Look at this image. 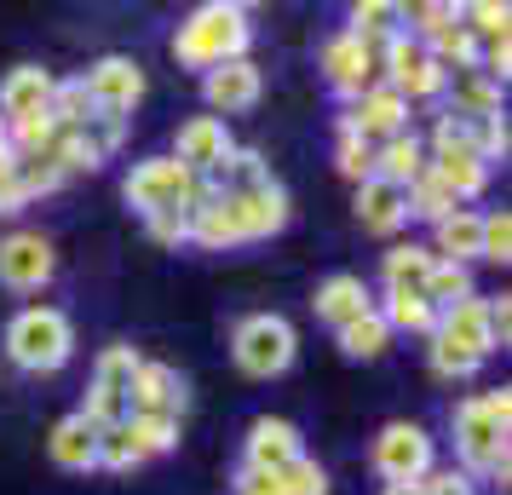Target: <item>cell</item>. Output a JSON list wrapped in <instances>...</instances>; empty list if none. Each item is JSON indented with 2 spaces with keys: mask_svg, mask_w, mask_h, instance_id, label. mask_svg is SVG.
Masks as SVG:
<instances>
[{
  "mask_svg": "<svg viewBox=\"0 0 512 495\" xmlns=\"http://www.w3.org/2000/svg\"><path fill=\"white\" fill-rule=\"evenodd\" d=\"M507 426H512V392H484V398H466L455 409V444H461L466 478H495L507 484Z\"/></svg>",
  "mask_w": 512,
  "mask_h": 495,
  "instance_id": "6da1fadb",
  "label": "cell"
},
{
  "mask_svg": "<svg viewBox=\"0 0 512 495\" xmlns=\"http://www.w3.org/2000/svg\"><path fill=\"white\" fill-rule=\"evenodd\" d=\"M248 12L242 6H225V0H213V6H196L179 35H173V58L185 64V70H219V64H231L248 52Z\"/></svg>",
  "mask_w": 512,
  "mask_h": 495,
  "instance_id": "7a4b0ae2",
  "label": "cell"
},
{
  "mask_svg": "<svg viewBox=\"0 0 512 495\" xmlns=\"http://www.w3.org/2000/svg\"><path fill=\"white\" fill-rule=\"evenodd\" d=\"M6 352H12V363L29 369V375H52V369H64L70 352H75L70 317H64V311H52V306L18 311V317L6 323Z\"/></svg>",
  "mask_w": 512,
  "mask_h": 495,
  "instance_id": "3957f363",
  "label": "cell"
},
{
  "mask_svg": "<svg viewBox=\"0 0 512 495\" xmlns=\"http://www.w3.org/2000/svg\"><path fill=\"white\" fill-rule=\"evenodd\" d=\"M121 196L150 219V213H167V208H190V213H196L213 196V185H208V179H196L190 167H179L173 156H150V162H139L133 173H127Z\"/></svg>",
  "mask_w": 512,
  "mask_h": 495,
  "instance_id": "277c9868",
  "label": "cell"
},
{
  "mask_svg": "<svg viewBox=\"0 0 512 495\" xmlns=\"http://www.w3.org/2000/svg\"><path fill=\"white\" fill-rule=\"evenodd\" d=\"M294 352H300V340H294V323H288V317H271V311L248 317V323L236 329V340H231L236 369H242V375H254V380L282 375V369L294 363Z\"/></svg>",
  "mask_w": 512,
  "mask_h": 495,
  "instance_id": "5b68a950",
  "label": "cell"
},
{
  "mask_svg": "<svg viewBox=\"0 0 512 495\" xmlns=\"http://www.w3.org/2000/svg\"><path fill=\"white\" fill-rule=\"evenodd\" d=\"M144 357L133 346H110V352L98 357L93 369V386H87V403H81V415L93 426H116L127 421V392H133V375H139Z\"/></svg>",
  "mask_w": 512,
  "mask_h": 495,
  "instance_id": "8992f818",
  "label": "cell"
},
{
  "mask_svg": "<svg viewBox=\"0 0 512 495\" xmlns=\"http://www.w3.org/2000/svg\"><path fill=\"white\" fill-rule=\"evenodd\" d=\"M380 64H386V87L403 93V98H438L443 87H449L443 64L420 47V41H409V35H392V41L380 47Z\"/></svg>",
  "mask_w": 512,
  "mask_h": 495,
  "instance_id": "52a82bcc",
  "label": "cell"
},
{
  "mask_svg": "<svg viewBox=\"0 0 512 495\" xmlns=\"http://www.w3.org/2000/svg\"><path fill=\"white\" fill-rule=\"evenodd\" d=\"M374 472L386 484H420L432 472V438L415 421H392L374 438Z\"/></svg>",
  "mask_w": 512,
  "mask_h": 495,
  "instance_id": "ba28073f",
  "label": "cell"
},
{
  "mask_svg": "<svg viewBox=\"0 0 512 495\" xmlns=\"http://www.w3.org/2000/svg\"><path fill=\"white\" fill-rule=\"evenodd\" d=\"M340 127H351L363 144H374V150H380L386 139L409 133V98L392 93V87L380 81V87H369V93L351 98V110H346V121H340Z\"/></svg>",
  "mask_w": 512,
  "mask_h": 495,
  "instance_id": "9c48e42d",
  "label": "cell"
},
{
  "mask_svg": "<svg viewBox=\"0 0 512 495\" xmlns=\"http://www.w3.org/2000/svg\"><path fill=\"white\" fill-rule=\"evenodd\" d=\"M81 87H87L98 116H127V110L144 98V70L133 64V58H98L93 70L81 75Z\"/></svg>",
  "mask_w": 512,
  "mask_h": 495,
  "instance_id": "30bf717a",
  "label": "cell"
},
{
  "mask_svg": "<svg viewBox=\"0 0 512 495\" xmlns=\"http://www.w3.org/2000/svg\"><path fill=\"white\" fill-rule=\"evenodd\" d=\"M323 70H328V87L334 93H369L374 87V70H380V47H363L357 35H334L323 47Z\"/></svg>",
  "mask_w": 512,
  "mask_h": 495,
  "instance_id": "8fae6325",
  "label": "cell"
},
{
  "mask_svg": "<svg viewBox=\"0 0 512 495\" xmlns=\"http://www.w3.org/2000/svg\"><path fill=\"white\" fill-rule=\"evenodd\" d=\"M52 242L41 231H12L0 242V283L6 288H41L52 277Z\"/></svg>",
  "mask_w": 512,
  "mask_h": 495,
  "instance_id": "7c38bea8",
  "label": "cell"
},
{
  "mask_svg": "<svg viewBox=\"0 0 512 495\" xmlns=\"http://www.w3.org/2000/svg\"><path fill=\"white\" fill-rule=\"evenodd\" d=\"M231 150H236V144H231V133H225V121H219V116H190L185 127H179V156H173V162L190 167L196 179H208Z\"/></svg>",
  "mask_w": 512,
  "mask_h": 495,
  "instance_id": "4fadbf2b",
  "label": "cell"
},
{
  "mask_svg": "<svg viewBox=\"0 0 512 495\" xmlns=\"http://www.w3.org/2000/svg\"><path fill=\"white\" fill-rule=\"evenodd\" d=\"M305 449H300V432L288 421H271V415H259L248 426V472H265V478H277L282 467H294Z\"/></svg>",
  "mask_w": 512,
  "mask_h": 495,
  "instance_id": "5bb4252c",
  "label": "cell"
},
{
  "mask_svg": "<svg viewBox=\"0 0 512 495\" xmlns=\"http://www.w3.org/2000/svg\"><path fill=\"white\" fill-rule=\"evenodd\" d=\"M259 64H248V58H231V64H219V70H208V81H202V93H208V104L219 110V116H242V110H254L259 104Z\"/></svg>",
  "mask_w": 512,
  "mask_h": 495,
  "instance_id": "9a60e30c",
  "label": "cell"
},
{
  "mask_svg": "<svg viewBox=\"0 0 512 495\" xmlns=\"http://www.w3.org/2000/svg\"><path fill=\"white\" fill-rule=\"evenodd\" d=\"M179 409H185V380L167 363H139L133 392H127V415H173L179 421Z\"/></svg>",
  "mask_w": 512,
  "mask_h": 495,
  "instance_id": "2e32d148",
  "label": "cell"
},
{
  "mask_svg": "<svg viewBox=\"0 0 512 495\" xmlns=\"http://www.w3.org/2000/svg\"><path fill=\"white\" fill-rule=\"evenodd\" d=\"M52 81L41 64H18V70L0 81V121H29V116H47L52 104Z\"/></svg>",
  "mask_w": 512,
  "mask_h": 495,
  "instance_id": "e0dca14e",
  "label": "cell"
},
{
  "mask_svg": "<svg viewBox=\"0 0 512 495\" xmlns=\"http://www.w3.org/2000/svg\"><path fill=\"white\" fill-rule=\"evenodd\" d=\"M438 340L461 346V352H466V357H478V363H484L489 352H501V346H495V329H489L484 300H461V306L438 311Z\"/></svg>",
  "mask_w": 512,
  "mask_h": 495,
  "instance_id": "ac0fdd59",
  "label": "cell"
},
{
  "mask_svg": "<svg viewBox=\"0 0 512 495\" xmlns=\"http://www.w3.org/2000/svg\"><path fill=\"white\" fill-rule=\"evenodd\" d=\"M426 167L438 173L443 185H449V196L455 202H466V196H478V190L489 185V162L472 150V144H449V150H432L426 156Z\"/></svg>",
  "mask_w": 512,
  "mask_h": 495,
  "instance_id": "d6986e66",
  "label": "cell"
},
{
  "mask_svg": "<svg viewBox=\"0 0 512 495\" xmlns=\"http://www.w3.org/2000/svg\"><path fill=\"white\" fill-rule=\"evenodd\" d=\"M357 219H363V231H374V236H392V231H403L409 225V202H403V190L397 185H386V179H363L357 185Z\"/></svg>",
  "mask_w": 512,
  "mask_h": 495,
  "instance_id": "ffe728a7",
  "label": "cell"
},
{
  "mask_svg": "<svg viewBox=\"0 0 512 495\" xmlns=\"http://www.w3.org/2000/svg\"><path fill=\"white\" fill-rule=\"evenodd\" d=\"M317 317L323 323H334V329H346V323H357L363 311H374V294H369V283L363 277H351V271H340V277H328L323 288H317Z\"/></svg>",
  "mask_w": 512,
  "mask_h": 495,
  "instance_id": "44dd1931",
  "label": "cell"
},
{
  "mask_svg": "<svg viewBox=\"0 0 512 495\" xmlns=\"http://www.w3.org/2000/svg\"><path fill=\"white\" fill-rule=\"evenodd\" d=\"M47 449H52V461H58L64 472H87V467H98V426L75 409V415H64V421L52 426Z\"/></svg>",
  "mask_w": 512,
  "mask_h": 495,
  "instance_id": "7402d4cb",
  "label": "cell"
},
{
  "mask_svg": "<svg viewBox=\"0 0 512 495\" xmlns=\"http://www.w3.org/2000/svg\"><path fill=\"white\" fill-rule=\"evenodd\" d=\"M231 202H236V219H242V236H248V242L288 225V190H282L277 179L259 185V190H248V196H231Z\"/></svg>",
  "mask_w": 512,
  "mask_h": 495,
  "instance_id": "603a6c76",
  "label": "cell"
},
{
  "mask_svg": "<svg viewBox=\"0 0 512 495\" xmlns=\"http://www.w3.org/2000/svg\"><path fill=\"white\" fill-rule=\"evenodd\" d=\"M420 173H426V144H420L415 133H397V139H386L380 150H374V179L409 190Z\"/></svg>",
  "mask_w": 512,
  "mask_h": 495,
  "instance_id": "cb8c5ba5",
  "label": "cell"
},
{
  "mask_svg": "<svg viewBox=\"0 0 512 495\" xmlns=\"http://www.w3.org/2000/svg\"><path fill=\"white\" fill-rule=\"evenodd\" d=\"M432 265H438L432 248H420V242H397L392 254H386V288H397V294H426Z\"/></svg>",
  "mask_w": 512,
  "mask_h": 495,
  "instance_id": "d4e9b609",
  "label": "cell"
},
{
  "mask_svg": "<svg viewBox=\"0 0 512 495\" xmlns=\"http://www.w3.org/2000/svg\"><path fill=\"white\" fill-rule=\"evenodd\" d=\"M380 317H386V329H403V334H438V311H432V300L426 294H397V288H386V306H374Z\"/></svg>",
  "mask_w": 512,
  "mask_h": 495,
  "instance_id": "484cf974",
  "label": "cell"
},
{
  "mask_svg": "<svg viewBox=\"0 0 512 495\" xmlns=\"http://www.w3.org/2000/svg\"><path fill=\"white\" fill-rule=\"evenodd\" d=\"M455 81V116H501V81H489L484 70H461Z\"/></svg>",
  "mask_w": 512,
  "mask_h": 495,
  "instance_id": "4316f807",
  "label": "cell"
},
{
  "mask_svg": "<svg viewBox=\"0 0 512 495\" xmlns=\"http://www.w3.org/2000/svg\"><path fill=\"white\" fill-rule=\"evenodd\" d=\"M432 254H443V260H455V265L478 260V213L455 208L449 219H438V248Z\"/></svg>",
  "mask_w": 512,
  "mask_h": 495,
  "instance_id": "83f0119b",
  "label": "cell"
},
{
  "mask_svg": "<svg viewBox=\"0 0 512 495\" xmlns=\"http://www.w3.org/2000/svg\"><path fill=\"white\" fill-rule=\"evenodd\" d=\"M397 24H403V6L363 0V6H351V29H346V35H357L363 47H386V41L397 35Z\"/></svg>",
  "mask_w": 512,
  "mask_h": 495,
  "instance_id": "f1b7e54d",
  "label": "cell"
},
{
  "mask_svg": "<svg viewBox=\"0 0 512 495\" xmlns=\"http://www.w3.org/2000/svg\"><path fill=\"white\" fill-rule=\"evenodd\" d=\"M386 346H392V329H386V317H380V311H363L357 323H346V329H340V352L357 357V363L380 357Z\"/></svg>",
  "mask_w": 512,
  "mask_h": 495,
  "instance_id": "f546056e",
  "label": "cell"
},
{
  "mask_svg": "<svg viewBox=\"0 0 512 495\" xmlns=\"http://www.w3.org/2000/svg\"><path fill=\"white\" fill-rule=\"evenodd\" d=\"M403 202H409V213H420V219H432V225H438V219H449V213L461 208V202L449 196V185H443V179L432 173V167H426V173H420V179H415L409 190H403Z\"/></svg>",
  "mask_w": 512,
  "mask_h": 495,
  "instance_id": "4dcf8cb0",
  "label": "cell"
},
{
  "mask_svg": "<svg viewBox=\"0 0 512 495\" xmlns=\"http://www.w3.org/2000/svg\"><path fill=\"white\" fill-rule=\"evenodd\" d=\"M426 300H432V311H449V306H461V300H472V271L455 260H438L432 277H426Z\"/></svg>",
  "mask_w": 512,
  "mask_h": 495,
  "instance_id": "1f68e13d",
  "label": "cell"
},
{
  "mask_svg": "<svg viewBox=\"0 0 512 495\" xmlns=\"http://www.w3.org/2000/svg\"><path fill=\"white\" fill-rule=\"evenodd\" d=\"M127 432H133V444H139L144 455L179 449V421H173V415H127Z\"/></svg>",
  "mask_w": 512,
  "mask_h": 495,
  "instance_id": "d6a6232c",
  "label": "cell"
},
{
  "mask_svg": "<svg viewBox=\"0 0 512 495\" xmlns=\"http://www.w3.org/2000/svg\"><path fill=\"white\" fill-rule=\"evenodd\" d=\"M139 461H144V449L133 444V432H127V421H116V426H98V467L127 472V467H139Z\"/></svg>",
  "mask_w": 512,
  "mask_h": 495,
  "instance_id": "836d02e7",
  "label": "cell"
},
{
  "mask_svg": "<svg viewBox=\"0 0 512 495\" xmlns=\"http://www.w3.org/2000/svg\"><path fill=\"white\" fill-rule=\"evenodd\" d=\"M478 260H495V265L512 260V219H507V208L501 213H478Z\"/></svg>",
  "mask_w": 512,
  "mask_h": 495,
  "instance_id": "e575fe53",
  "label": "cell"
},
{
  "mask_svg": "<svg viewBox=\"0 0 512 495\" xmlns=\"http://www.w3.org/2000/svg\"><path fill=\"white\" fill-rule=\"evenodd\" d=\"M461 24L472 29V41H507V6H495V0L461 6Z\"/></svg>",
  "mask_w": 512,
  "mask_h": 495,
  "instance_id": "d590c367",
  "label": "cell"
},
{
  "mask_svg": "<svg viewBox=\"0 0 512 495\" xmlns=\"http://www.w3.org/2000/svg\"><path fill=\"white\" fill-rule=\"evenodd\" d=\"M277 490L282 495H328V472L317 467V461H294V467H282L277 472Z\"/></svg>",
  "mask_w": 512,
  "mask_h": 495,
  "instance_id": "8d00e7d4",
  "label": "cell"
},
{
  "mask_svg": "<svg viewBox=\"0 0 512 495\" xmlns=\"http://www.w3.org/2000/svg\"><path fill=\"white\" fill-rule=\"evenodd\" d=\"M403 24H415V35H443L449 24H461V6H449V0H432V6H403Z\"/></svg>",
  "mask_w": 512,
  "mask_h": 495,
  "instance_id": "74e56055",
  "label": "cell"
},
{
  "mask_svg": "<svg viewBox=\"0 0 512 495\" xmlns=\"http://www.w3.org/2000/svg\"><path fill=\"white\" fill-rule=\"evenodd\" d=\"M334 167H340L346 179H357V185H363V179L374 173V144H363L351 127H340V156H334Z\"/></svg>",
  "mask_w": 512,
  "mask_h": 495,
  "instance_id": "f35d334b",
  "label": "cell"
},
{
  "mask_svg": "<svg viewBox=\"0 0 512 495\" xmlns=\"http://www.w3.org/2000/svg\"><path fill=\"white\" fill-rule=\"evenodd\" d=\"M64 185V173L47 162V156H18V190H24V202L29 196H47V190Z\"/></svg>",
  "mask_w": 512,
  "mask_h": 495,
  "instance_id": "ab89813d",
  "label": "cell"
},
{
  "mask_svg": "<svg viewBox=\"0 0 512 495\" xmlns=\"http://www.w3.org/2000/svg\"><path fill=\"white\" fill-rule=\"evenodd\" d=\"M432 369H438L443 380H466V375H478V357H466L461 346H449V340L432 334Z\"/></svg>",
  "mask_w": 512,
  "mask_h": 495,
  "instance_id": "60d3db41",
  "label": "cell"
},
{
  "mask_svg": "<svg viewBox=\"0 0 512 495\" xmlns=\"http://www.w3.org/2000/svg\"><path fill=\"white\" fill-rule=\"evenodd\" d=\"M144 225H150V236H156V242H167V248H179V242H190V208H167V213H150Z\"/></svg>",
  "mask_w": 512,
  "mask_h": 495,
  "instance_id": "b9f144b4",
  "label": "cell"
},
{
  "mask_svg": "<svg viewBox=\"0 0 512 495\" xmlns=\"http://www.w3.org/2000/svg\"><path fill=\"white\" fill-rule=\"evenodd\" d=\"M24 208V190H18V156L6 150L0 156V213H18Z\"/></svg>",
  "mask_w": 512,
  "mask_h": 495,
  "instance_id": "7bdbcfd3",
  "label": "cell"
},
{
  "mask_svg": "<svg viewBox=\"0 0 512 495\" xmlns=\"http://www.w3.org/2000/svg\"><path fill=\"white\" fill-rule=\"evenodd\" d=\"M420 484H426V495H478V484H472V478H466V472H426V478H420Z\"/></svg>",
  "mask_w": 512,
  "mask_h": 495,
  "instance_id": "ee69618b",
  "label": "cell"
},
{
  "mask_svg": "<svg viewBox=\"0 0 512 495\" xmlns=\"http://www.w3.org/2000/svg\"><path fill=\"white\" fill-rule=\"evenodd\" d=\"M489 311V329H495V346H507V334H512V300L507 294H495V300H484Z\"/></svg>",
  "mask_w": 512,
  "mask_h": 495,
  "instance_id": "f6af8a7d",
  "label": "cell"
},
{
  "mask_svg": "<svg viewBox=\"0 0 512 495\" xmlns=\"http://www.w3.org/2000/svg\"><path fill=\"white\" fill-rule=\"evenodd\" d=\"M236 495H282L277 478H265V472H248L242 467V478H236Z\"/></svg>",
  "mask_w": 512,
  "mask_h": 495,
  "instance_id": "bcb514c9",
  "label": "cell"
},
{
  "mask_svg": "<svg viewBox=\"0 0 512 495\" xmlns=\"http://www.w3.org/2000/svg\"><path fill=\"white\" fill-rule=\"evenodd\" d=\"M386 495H426V484H386Z\"/></svg>",
  "mask_w": 512,
  "mask_h": 495,
  "instance_id": "7dc6e473",
  "label": "cell"
},
{
  "mask_svg": "<svg viewBox=\"0 0 512 495\" xmlns=\"http://www.w3.org/2000/svg\"><path fill=\"white\" fill-rule=\"evenodd\" d=\"M6 150H12V144H6V121H0V156H6Z\"/></svg>",
  "mask_w": 512,
  "mask_h": 495,
  "instance_id": "c3c4849f",
  "label": "cell"
}]
</instances>
